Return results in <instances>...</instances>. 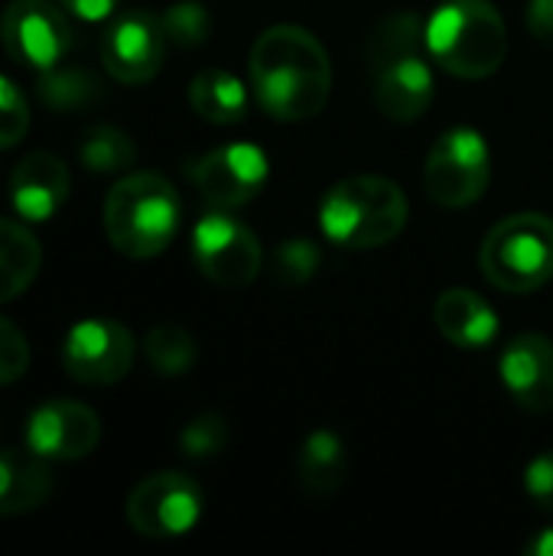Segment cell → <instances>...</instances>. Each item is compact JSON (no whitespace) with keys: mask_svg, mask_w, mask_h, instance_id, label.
Instances as JSON below:
<instances>
[{"mask_svg":"<svg viewBox=\"0 0 553 556\" xmlns=\"http://www.w3.org/2000/svg\"><path fill=\"white\" fill-rule=\"evenodd\" d=\"M192 182L215 208H241L267 186V156L254 143H225L192 166Z\"/></svg>","mask_w":553,"mask_h":556,"instance_id":"obj_12","label":"cell"},{"mask_svg":"<svg viewBox=\"0 0 553 556\" xmlns=\"http://www.w3.org/2000/svg\"><path fill=\"white\" fill-rule=\"evenodd\" d=\"M345 443L332 433V430H316L306 437V443L300 446V459H297V476L300 485L316 495L326 498L332 492L342 489L345 482Z\"/></svg>","mask_w":553,"mask_h":556,"instance_id":"obj_21","label":"cell"},{"mask_svg":"<svg viewBox=\"0 0 553 556\" xmlns=\"http://www.w3.org/2000/svg\"><path fill=\"white\" fill-rule=\"evenodd\" d=\"M0 42L7 55L26 68H55L72 49L65 7L52 0H10L0 13Z\"/></svg>","mask_w":553,"mask_h":556,"instance_id":"obj_7","label":"cell"},{"mask_svg":"<svg viewBox=\"0 0 553 556\" xmlns=\"http://www.w3.org/2000/svg\"><path fill=\"white\" fill-rule=\"evenodd\" d=\"M78 160L88 173L98 176L127 173L137 163V143L127 130L114 124H95L78 140Z\"/></svg>","mask_w":553,"mask_h":556,"instance_id":"obj_22","label":"cell"},{"mask_svg":"<svg viewBox=\"0 0 553 556\" xmlns=\"http://www.w3.org/2000/svg\"><path fill=\"white\" fill-rule=\"evenodd\" d=\"M492 179V153L479 130L453 127L437 137L424 166V189L443 208H466L479 202Z\"/></svg>","mask_w":553,"mask_h":556,"instance_id":"obj_6","label":"cell"},{"mask_svg":"<svg viewBox=\"0 0 553 556\" xmlns=\"http://www.w3.org/2000/svg\"><path fill=\"white\" fill-rule=\"evenodd\" d=\"M499 375L528 414L553 410V342L541 332L518 336L499 362Z\"/></svg>","mask_w":553,"mask_h":556,"instance_id":"obj_15","label":"cell"},{"mask_svg":"<svg viewBox=\"0 0 553 556\" xmlns=\"http://www.w3.org/2000/svg\"><path fill=\"white\" fill-rule=\"evenodd\" d=\"M134 336L114 319H81L62 345L65 371L88 388H108L127 378L134 365Z\"/></svg>","mask_w":553,"mask_h":556,"instance_id":"obj_10","label":"cell"},{"mask_svg":"<svg viewBox=\"0 0 553 556\" xmlns=\"http://www.w3.org/2000/svg\"><path fill=\"white\" fill-rule=\"evenodd\" d=\"M42 267V248L36 235L20 225L0 218V303L16 300L36 280Z\"/></svg>","mask_w":553,"mask_h":556,"instance_id":"obj_20","label":"cell"},{"mask_svg":"<svg viewBox=\"0 0 553 556\" xmlns=\"http://www.w3.org/2000/svg\"><path fill=\"white\" fill-rule=\"evenodd\" d=\"M160 23H163L166 42L183 46V49L202 46L209 39V33H212V16L196 0H183V3L166 7V13L160 16Z\"/></svg>","mask_w":553,"mask_h":556,"instance_id":"obj_26","label":"cell"},{"mask_svg":"<svg viewBox=\"0 0 553 556\" xmlns=\"http://www.w3.org/2000/svg\"><path fill=\"white\" fill-rule=\"evenodd\" d=\"M192 257L202 270L205 280L225 287V290H238L248 287L257 274H261V241L254 238V231L248 225H241L238 218L222 212L205 215L196 231H192Z\"/></svg>","mask_w":553,"mask_h":556,"instance_id":"obj_8","label":"cell"},{"mask_svg":"<svg viewBox=\"0 0 553 556\" xmlns=\"http://www.w3.org/2000/svg\"><path fill=\"white\" fill-rule=\"evenodd\" d=\"M319 270V251L306 238L280 241L271 254V274L280 283H306Z\"/></svg>","mask_w":553,"mask_h":556,"instance_id":"obj_27","label":"cell"},{"mask_svg":"<svg viewBox=\"0 0 553 556\" xmlns=\"http://www.w3.org/2000/svg\"><path fill=\"white\" fill-rule=\"evenodd\" d=\"M430 59L456 78H489L508 55V29L489 0H443L424 23Z\"/></svg>","mask_w":553,"mask_h":556,"instance_id":"obj_2","label":"cell"},{"mask_svg":"<svg viewBox=\"0 0 553 556\" xmlns=\"http://www.w3.org/2000/svg\"><path fill=\"white\" fill-rule=\"evenodd\" d=\"M29 368V342L26 336L0 316V388L20 381Z\"/></svg>","mask_w":553,"mask_h":556,"instance_id":"obj_30","label":"cell"},{"mask_svg":"<svg viewBox=\"0 0 553 556\" xmlns=\"http://www.w3.org/2000/svg\"><path fill=\"white\" fill-rule=\"evenodd\" d=\"M147 358L153 365V371H160L163 378H179L192 368L196 362V339L173 323H160L147 332Z\"/></svg>","mask_w":553,"mask_h":556,"instance_id":"obj_25","label":"cell"},{"mask_svg":"<svg viewBox=\"0 0 553 556\" xmlns=\"http://www.w3.org/2000/svg\"><path fill=\"white\" fill-rule=\"evenodd\" d=\"M525 492L528 498L541 508L553 511V450L535 456L525 469Z\"/></svg>","mask_w":553,"mask_h":556,"instance_id":"obj_31","label":"cell"},{"mask_svg":"<svg viewBox=\"0 0 553 556\" xmlns=\"http://www.w3.org/2000/svg\"><path fill=\"white\" fill-rule=\"evenodd\" d=\"M72 192L68 166L46 150L26 153L10 173V202L26 222H49L62 212Z\"/></svg>","mask_w":553,"mask_h":556,"instance_id":"obj_16","label":"cell"},{"mask_svg":"<svg viewBox=\"0 0 553 556\" xmlns=\"http://www.w3.org/2000/svg\"><path fill=\"white\" fill-rule=\"evenodd\" d=\"M433 319L437 329L447 342H453L456 349H489L499 339V313L473 290H447L440 293L437 306H433Z\"/></svg>","mask_w":553,"mask_h":556,"instance_id":"obj_17","label":"cell"},{"mask_svg":"<svg viewBox=\"0 0 553 556\" xmlns=\"http://www.w3.org/2000/svg\"><path fill=\"white\" fill-rule=\"evenodd\" d=\"M202 518V489L186 472L147 476L127 498V521L143 538H183Z\"/></svg>","mask_w":553,"mask_h":556,"instance_id":"obj_9","label":"cell"},{"mask_svg":"<svg viewBox=\"0 0 553 556\" xmlns=\"http://www.w3.org/2000/svg\"><path fill=\"white\" fill-rule=\"evenodd\" d=\"M101 440V420L78 401H46L26 424V446L42 459L75 463L85 459Z\"/></svg>","mask_w":553,"mask_h":556,"instance_id":"obj_13","label":"cell"},{"mask_svg":"<svg viewBox=\"0 0 553 556\" xmlns=\"http://www.w3.org/2000/svg\"><path fill=\"white\" fill-rule=\"evenodd\" d=\"M36 94L52 111H81V108H91L95 101H101L104 88L88 68H75V65L62 68V65H55V68L39 72Z\"/></svg>","mask_w":553,"mask_h":556,"instance_id":"obj_23","label":"cell"},{"mask_svg":"<svg viewBox=\"0 0 553 556\" xmlns=\"http://www.w3.org/2000/svg\"><path fill=\"white\" fill-rule=\"evenodd\" d=\"M104 231L134 261L163 254L179 231V195L160 173H127L104 199Z\"/></svg>","mask_w":553,"mask_h":556,"instance_id":"obj_3","label":"cell"},{"mask_svg":"<svg viewBox=\"0 0 553 556\" xmlns=\"http://www.w3.org/2000/svg\"><path fill=\"white\" fill-rule=\"evenodd\" d=\"M411 205L398 182L385 176H352L336 182L319 205L323 235L332 244L365 251L394 241L407 225Z\"/></svg>","mask_w":553,"mask_h":556,"instance_id":"obj_4","label":"cell"},{"mask_svg":"<svg viewBox=\"0 0 553 556\" xmlns=\"http://www.w3.org/2000/svg\"><path fill=\"white\" fill-rule=\"evenodd\" d=\"M52 495V472L42 456L29 453H0V518L29 515L46 505Z\"/></svg>","mask_w":553,"mask_h":556,"instance_id":"obj_18","label":"cell"},{"mask_svg":"<svg viewBox=\"0 0 553 556\" xmlns=\"http://www.w3.org/2000/svg\"><path fill=\"white\" fill-rule=\"evenodd\" d=\"M420 49H427L420 16L414 10H398V13H388L385 20H378V26L372 29L368 42H365V59H368V68H375L388 59L420 52Z\"/></svg>","mask_w":553,"mask_h":556,"instance_id":"obj_24","label":"cell"},{"mask_svg":"<svg viewBox=\"0 0 553 556\" xmlns=\"http://www.w3.org/2000/svg\"><path fill=\"white\" fill-rule=\"evenodd\" d=\"M482 274L505 293L541 290L553 277V218L521 212L502 218L482 241Z\"/></svg>","mask_w":553,"mask_h":556,"instance_id":"obj_5","label":"cell"},{"mask_svg":"<svg viewBox=\"0 0 553 556\" xmlns=\"http://www.w3.org/2000/svg\"><path fill=\"white\" fill-rule=\"evenodd\" d=\"M525 554L531 556H553V528H548V531H541L528 547H525Z\"/></svg>","mask_w":553,"mask_h":556,"instance_id":"obj_34","label":"cell"},{"mask_svg":"<svg viewBox=\"0 0 553 556\" xmlns=\"http://www.w3.org/2000/svg\"><path fill=\"white\" fill-rule=\"evenodd\" d=\"M192 111L209 124H238L248 114V88L228 68H202L189 85Z\"/></svg>","mask_w":553,"mask_h":556,"instance_id":"obj_19","label":"cell"},{"mask_svg":"<svg viewBox=\"0 0 553 556\" xmlns=\"http://www.w3.org/2000/svg\"><path fill=\"white\" fill-rule=\"evenodd\" d=\"M228 443V424L218 414H202L189 420L179 433V450L189 459H212Z\"/></svg>","mask_w":553,"mask_h":556,"instance_id":"obj_28","label":"cell"},{"mask_svg":"<svg viewBox=\"0 0 553 556\" xmlns=\"http://www.w3.org/2000/svg\"><path fill=\"white\" fill-rule=\"evenodd\" d=\"M368 72L375 81V88H372L375 104L388 121L411 124L427 114V108L433 101V72H430L424 49L388 59Z\"/></svg>","mask_w":553,"mask_h":556,"instance_id":"obj_14","label":"cell"},{"mask_svg":"<svg viewBox=\"0 0 553 556\" xmlns=\"http://www.w3.org/2000/svg\"><path fill=\"white\" fill-rule=\"evenodd\" d=\"M166 33L160 16L147 10H127L111 20L101 36V65L124 85H143L163 68Z\"/></svg>","mask_w":553,"mask_h":556,"instance_id":"obj_11","label":"cell"},{"mask_svg":"<svg viewBox=\"0 0 553 556\" xmlns=\"http://www.w3.org/2000/svg\"><path fill=\"white\" fill-rule=\"evenodd\" d=\"M248 68L257 104L277 121H310L329 101V52L303 26L277 23L264 29L251 46Z\"/></svg>","mask_w":553,"mask_h":556,"instance_id":"obj_1","label":"cell"},{"mask_svg":"<svg viewBox=\"0 0 553 556\" xmlns=\"http://www.w3.org/2000/svg\"><path fill=\"white\" fill-rule=\"evenodd\" d=\"M528 29L553 49V0H531L528 3Z\"/></svg>","mask_w":553,"mask_h":556,"instance_id":"obj_33","label":"cell"},{"mask_svg":"<svg viewBox=\"0 0 553 556\" xmlns=\"http://www.w3.org/2000/svg\"><path fill=\"white\" fill-rule=\"evenodd\" d=\"M26 130H29V104L23 91L7 75H0V150L20 143Z\"/></svg>","mask_w":553,"mask_h":556,"instance_id":"obj_29","label":"cell"},{"mask_svg":"<svg viewBox=\"0 0 553 556\" xmlns=\"http://www.w3.org/2000/svg\"><path fill=\"white\" fill-rule=\"evenodd\" d=\"M65 7V13L85 20V23H101L108 16H114L117 0H59Z\"/></svg>","mask_w":553,"mask_h":556,"instance_id":"obj_32","label":"cell"}]
</instances>
